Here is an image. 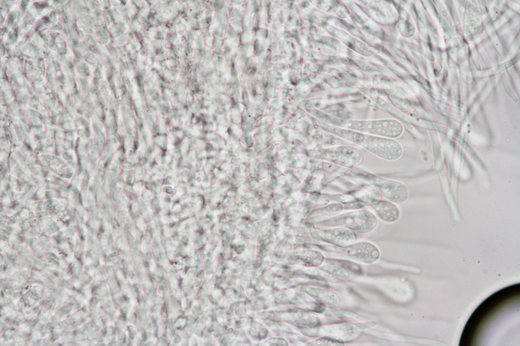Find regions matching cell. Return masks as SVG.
Segmentation results:
<instances>
[{
	"instance_id": "52a82bcc",
	"label": "cell",
	"mask_w": 520,
	"mask_h": 346,
	"mask_svg": "<svg viewBox=\"0 0 520 346\" xmlns=\"http://www.w3.org/2000/svg\"><path fill=\"white\" fill-rule=\"evenodd\" d=\"M343 250L349 256L366 263L375 262L380 256L377 248L368 242L353 244Z\"/></svg>"
},
{
	"instance_id": "5b68a950",
	"label": "cell",
	"mask_w": 520,
	"mask_h": 346,
	"mask_svg": "<svg viewBox=\"0 0 520 346\" xmlns=\"http://www.w3.org/2000/svg\"><path fill=\"white\" fill-rule=\"evenodd\" d=\"M372 183L380 193L393 203H403L408 197L407 187L400 182L375 177Z\"/></svg>"
},
{
	"instance_id": "ba28073f",
	"label": "cell",
	"mask_w": 520,
	"mask_h": 346,
	"mask_svg": "<svg viewBox=\"0 0 520 346\" xmlns=\"http://www.w3.org/2000/svg\"><path fill=\"white\" fill-rule=\"evenodd\" d=\"M372 207L377 216L384 222L393 223L400 218L399 208L395 203L388 200H380Z\"/></svg>"
},
{
	"instance_id": "3957f363",
	"label": "cell",
	"mask_w": 520,
	"mask_h": 346,
	"mask_svg": "<svg viewBox=\"0 0 520 346\" xmlns=\"http://www.w3.org/2000/svg\"><path fill=\"white\" fill-rule=\"evenodd\" d=\"M378 220L371 212L355 210L325 218L318 225L327 227L341 226L360 233H368L377 226Z\"/></svg>"
},
{
	"instance_id": "7a4b0ae2",
	"label": "cell",
	"mask_w": 520,
	"mask_h": 346,
	"mask_svg": "<svg viewBox=\"0 0 520 346\" xmlns=\"http://www.w3.org/2000/svg\"><path fill=\"white\" fill-rule=\"evenodd\" d=\"M323 120L326 123L333 126L394 139L400 136L404 130L402 124L394 119L344 120L332 118Z\"/></svg>"
},
{
	"instance_id": "8992f818",
	"label": "cell",
	"mask_w": 520,
	"mask_h": 346,
	"mask_svg": "<svg viewBox=\"0 0 520 346\" xmlns=\"http://www.w3.org/2000/svg\"><path fill=\"white\" fill-rule=\"evenodd\" d=\"M318 236L323 241L342 248L353 244L356 238L352 230L341 226L320 230Z\"/></svg>"
},
{
	"instance_id": "6da1fadb",
	"label": "cell",
	"mask_w": 520,
	"mask_h": 346,
	"mask_svg": "<svg viewBox=\"0 0 520 346\" xmlns=\"http://www.w3.org/2000/svg\"><path fill=\"white\" fill-rule=\"evenodd\" d=\"M321 123L319 126L325 131L354 143L381 158L395 160L402 154L401 145L394 139L362 133Z\"/></svg>"
},
{
	"instance_id": "9c48e42d",
	"label": "cell",
	"mask_w": 520,
	"mask_h": 346,
	"mask_svg": "<svg viewBox=\"0 0 520 346\" xmlns=\"http://www.w3.org/2000/svg\"><path fill=\"white\" fill-rule=\"evenodd\" d=\"M343 205L340 203H333L330 204L319 211L320 215L327 216H334L340 214L343 210Z\"/></svg>"
},
{
	"instance_id": "277c9868",
	"label": "cell",
	"mask_w": 520,
	"mask_h": 346,
	"mask_svg": "<svg viewBox=\"0 0 520 346\" xmlns=\"http://www.w3.org/2000/svg\"><path fill=\"white\" fill-rule=\"evenodd\" d=\"M318 156L320 159L348 168L359 166L364 161L361 151L349 145H340L320 149Z\"/></svg>"
}]
</instances>
